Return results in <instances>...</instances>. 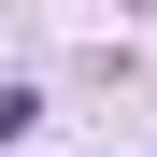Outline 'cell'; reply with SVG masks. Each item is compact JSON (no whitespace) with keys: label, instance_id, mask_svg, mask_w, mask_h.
Listing matches in <instances>:
<instances>
[{"label":"cell","instance_id":"obj_1","mask_svg":"<svg viewBox=\"0 0 157 157\" xmlns=\"http://www.w3.org/2000/svg\"><path fill=\"white\" fill-rule=\"evenodd\" d=\"M29 128H43V100H29V86H0V143H29Z\"/></svg>","mask_w":157,"mask_h":157}]
</instances>
